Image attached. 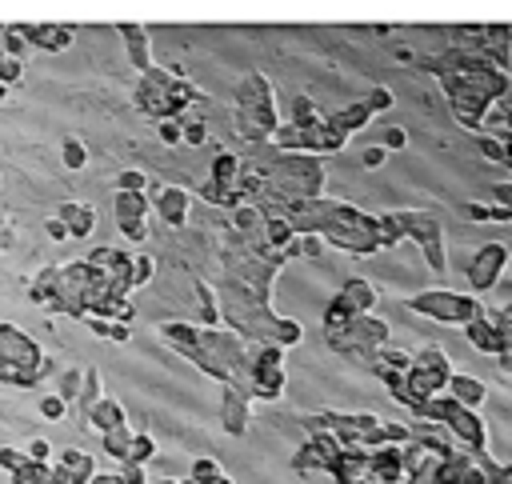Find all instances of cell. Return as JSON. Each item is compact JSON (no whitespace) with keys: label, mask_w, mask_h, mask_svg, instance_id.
<instances>
[{"label":"cell","mask_w":512,"mask_h":484,"mask_svg":"<svg viewBox=\"0 0 512 484\" xmlns=\"http://www.w3.org/2000/svg\"><path fill=\"white\" fill-rule=\"evenodd\" d=\"M404 144H408V132H404V128H389V132H384V148H389V153H396V148H404Z\"/></svg>","instance_id":"obj_45"},{"label":"cell","mask_w":512,"mask_h":484,"mask_svg":"<svg viewBox=\"0 0 512 484\" xmlns=\"http://www.w3.org/2000/svg\"><path fill=\"white\" fill-rule=\"evenodd\" d=\"M84 160H89L84 144H80V141H65V165L68 168H84Z\"/></svg>","instance_id":"obj_34"},{"label":"cell","mask_w":512,"mask_h":484,"mask_svg":"<svg viewBox=\"0 0 512 484\" xmlns=\"http://www.w3.org/2000/svg\"><path fill=\"white\" fill-rule=\"evenodd\" d=\"M340 452H345V444H340L336 432H312L308 444L292 456V468H296V473H333V464Z\"/></svg>","instance_id":"obj_7"},{"label":"cell","mask_w":512,"mask_h":484,"mask_svg":"<svg viewBox=\"0 0 512 484\" xmlns=\"http://www.w3.org/2000/svg\"><path fill=\"white\" fill-rule=\"evenodd\" d=\"M160 484H177V480H160Z\"/></svg>","instance_id":"obj_58"},{"label":"cell","mask_w":512,"mask_h":484,"mask_svg":"<svg viewBox=\"0 0 512 484\" xmlns=\"http://www.w3.org/2000/svg\"><path fill=\"white\" fill-rule=\"evenodd\" d=\"M128 449H133V432H128V424H124V429L104 432V452H108V456H116V461H128Z\"/></svg>","instance_id":"obj_25"},{"label":"cell","mask_w":512,"mask_h":484,"mask_svg":"<svg viewBox=\"0 0 512 484\" xmlns=\"http://www.w3.org/2000/svg\"><path fill=\"white\" fill-rule=\"evenodd\" d=\"M233 224H236V232H256L260 229V224H265V216H260V209H256V204H240V209L233 212Z\"/></svg>","instance_id":"obj_27"},{"label":"cell","mask_w":512,"mask_h":484,"mask_svg":"<svg viewBox=\"0 0 512 484\" xmlns=\"http://www.w3.org/2000/svg\"><path fill=\"white\" fill-rule=\"evenodd\" d=\"M60 473L68 476V484H89L92 476H96L92 473V456L89 452H77V449L60 456Z\"/></svg>","instance_id":"obj_17"},{"label":"cell","mask_w":512,"mask_h":484,"mask_svg":"<svg viewBox=\"0 0 512 484\" xmlns=\"http://www.w3.org/2000/svg\"><path fill=\"white\" fill-rule=\"evenodd\" d=\"M396 220H401L404 236H412V241H421L424 256H428V268L433 273H445V248H440V224H436L433 216H416V212H396Z\"/></svg>","instance_id":"obj_8"},{"label":"cell","mask_w":512,"mask_h":484,"mask_svg":"<svg viewBox=\"0 0 512 484\" xmlns=\"http://www.w3.org/2000/svg\"><path fill=\"white\" fill-rule=\"evenodd\" d=\"M480 153L496 160V165H508V148H504V136H489V132H480Z\"/></svg>","instance_id":"obj_28"},{"label":"cell","mask_w":512,"mask_h":484,"mask_svg":"<svg viewBox=\"0 0 512 484\" xmlns=\"http://www.w3.org/2000/svg\"><path fill=\"white\" fill-rule=\"evenodd\" d=\"M328 121H333V128L348 141L352 132H360L368 121H372V104H368V100H357V104H348V109H340V112H328Z\"/></svg>","instance_id":"obj_13"},{"label":"cell","mask_w":512,"mask_h":484,"mask_svg":"<svg viewBox=\"0 0 512 484\" xmlns=\"http://www.w3.org/2000/svg\"><path fill=\"white\" fill-rule=\"evenodd\" d=\"M324 116H328V112H321L308 97H296L292 100V121L289 124H296V128H312V124H321Z\"/></svg>","instance_id":"obj_24"},{"label":"cell","mask_w":512,"mask_h":484,"mask_svg":"<svg viewBox=\"0 0 512 484\" xmlns=\"http://www.w3.org/2000/svg\"><path fill=\"white\" fill-rule=\"evenodd\" d=\"M248 400L252 396L245 392V388L236 385H224V432H233V436H240V432L248 429Z\"/></svg>","instance_id":"obj_10"},{"label":"cell","mask_w":512,"mask_h":484,"mask_svg":"<svg viewBox=\"0 0 512 484\" xmlns=\"http://www.w3.org/2000/svg\"><path fill=\"white\" fill-rule=\"evenodd\" d=\"M60 220L68 224V236H89L96 224V212H92V204H65Z\"/></svg>","instance_id":"obj_18"},{"label":"cell","mask_w":512,"mask_h":484,"mask_svg":"<svg viewBox=\"0 0 512 484\" xmlns=\"http://www.w3.org/2000/svg\"><path fill=\"white\" fill-rule=\"evenodd\" d=\"M292 236H296V229H292L289 216H268L265 220V241H268V248H272L277 256H284V248L292 244Z\"/></svg>","instance_id":"obj_16"},{"label":"cell","mask_w":512,"mask_h":484,"mask_svg":"<svg viewBox=\"0 0 512 484\" xmlns=\"http://www.w3.org/2000/svg\"><path fill=\"white\" fill-rule=\"evenodd\" d=\"M221 464H216V461H208V456H201V461H196V464H192V480H196V484H212V480H221Z\"/></svg>","instance_id":"obj_30"},{"label":"cell","mask_w":512,"mask_h":484,"mask_svg":"<svg viewBox=\"0 0 512 484\" xmlns=\"http://www.w3.org/2000/svg\"><path fill=\"white\" fill-rule=\"evenodd\" d=\"M152 276V256H133V288Z\"/></svg>","instance_id":"obj_36"},{"label":"cell","mask_w":512,"mask_h":484,"mask_svg":"<svg viewBox=\"0 0 512 484\" xmlns=\"http://www.w3.org/2000/svg\"><path fill=\"white\" fill-rule=\"evenodd\" d=\"M189 484H196V480H189ZM212 484H233V480H228V476H221V480H212Z\"/></svg>","instance_id":"obj_56"},{"label":"cell","mask_w":512,"mask_h":484,"mask_svg":"<svg viewBox=\"0 0 512 484\" xmlns=\"http://www.w3.org/2000/svg\"><path fill=\"white\" fill-rule=\"evenodd\" d=\"M448 396H452L457 405H464V408H480L484 405V396H489V388L480 385L477 376L452 373V380H448Z\"/></svg>","instance_id":"obj_14"},{"label":"cell","mask_w":512,"mask_h":484,"mask_svg":"<svg viewBox=\"0 0 512 484\" xmlns=\"http://www.w3.org/2000/svg\"><path fill=\"white\" fill-rule=\"evenodd\" d=\"M280 128L277 104H272V84L265 77H245L240 84V104H236V132L245 141H272V132Z\"/></svg>","instance_id":"obj_1"},{"label":"cell","mask_w":512,"mask_h":484,"mask_svg":"<svg viewBox=\"0 0 512 484\" xmlns=\"http://www.w3.org/2000/svg\"><path fill=\"white\" fill-rule=\"evenodd\" d=\"M372 304H377V288L368 285V280H360V276H352V280H348V285L333 297L328 312H324V332L333 336V332L348 329L357 317H368Z\"/></svg>","instance_id":"obj_5"},{"label":"cell","mask_w":512,"mask_h":484,"mask_svg":"<svg viewBox=\"0 0 512 484\" xmlns=\"http://www.w3.org/2000/svg\"><path fill=\"white\" fill-rule=\"evenodd\" d=\"M448 380H452V364H448L445 348H436L428 344L424 352L412 356V368H408V392H404L401 405L416 408L424 400H433V396L448 392Z\"/></svg>","instance_id":"obj_2"},{"label":"cell","mask_w":512,"mask_h":484,"mask_svg":"<svg viewBox=\"0 0 512 484\" xmlns=\"http://www.w3.org/2000/svg\"><path fill=\"white\" fill-rule=\"evenodd\" d=\"M368 104H372V112H380V109H392V92L389 88H372V92H368Z\"/></svg>","instance_id":"obj_40"},{"label":"cell","mask_w":512,"mask_h":484,"mask_svg":"<svg viewBox=\"0 0 512 484\" xmlns=\"http://www.w3.org/2000/svg\"><path fill=\"white\" fill-rule=\"evenodd\" d=\"M328 344L340 348V352H357V356H380L384 344H389V324L377 320V317H357L348 329L333 332Z\"/></svg>","instance_id":"obj_6"},{"label":"cell","mask_w":512,"mask_h":484,"mask_svg":"<svg viewBox=\"0 0 512 484\" xmlns=\"http://www.w3.org/2000/svg\"><path fill=\"white\" fill-rule=\"evenodd\" d=\"M492 192H496V200H501V204H512V185H496Z\"/></svg>","instance_id":"obj_52"},{"label":"cell","mask_w":512,"mask_h":484,"mask_svg":"<svg viewBox=\"0 0 512 484\" xmlns=\"http://www.w3.org/2000/svg\"><path fill=\"white\" fill-rule=\"evenodd\" d=\"M145 212H148L145 192H116V220H121V224L145 220Z\"/></svg>","instance_id":"obj_23"},{"label":"cell","mask_w":512,"mask_h":484,"mask_svg":"<svg viewBox=\"0 0 512 484\" xmlns=\"http://www.w3.org/2000/svg\"><path fill=\"white\" fill-rule=\"evenodd\" d=\"M40 368H45L40 348H36L24 332L0 324V376H4V380H16V385H28V380L40 376Z\"/></svg>","instance_id":"obj_3"},{"label":"cell","mask_w":512,"mask_h":484,"mask_svg":"<svg viewBox=\"0 0 512 484\" xmlns=\"http://www.w3.org/2000/svg\"><path fill=\"white\" fill-rule=\"evenodd\" d=\"M160 141H165V144H180V141H184V124L160 121Z\"/></svg>","instance_id":"obj_38"},{"label":"cell","mask_w":512,"mask_h":484,"mask_svg":"<svg viewBox=\"0 0 512 484\" xmlns=\"http://www.w3.org/2000/svg\"><path fill=\"white\" fill-rule=\"evenodd\" d=\"M301 253L304 256H321V236H316V232H308V236L301 241Z\"/></svg>","instance_id":"obj_48"},{"label":"cell","mask_w":512,"mask_h":484,"mask_svg":"<svg viewBox=\"0 0 512 484\" xmlns=\"http://www.w3.org/2000/svg\"><path fill=\"white\" fill-rule=\"evenodd\" d=\"M48 464H40V461H28L21 468V473H16V484H48Z\"/></svg>","instance_id":"obj_29"},{"label":"cell","mask_w":512,"mask_h":484,"mask_svg":"<svg viewBox=\"0 0 512 484\" xmlns=\"http://www.w3.org/2000/svg\"><path fill=\"white\" fill-rule=\"evenodd\" d=\"M468 216L472 220H492V209L489 204H468Z\"/></svg>","instance_id":"obj_51"},{"label":"cell","mask_w":512,"mask_h":484,"mask_svg":"<svg viewBox=\"0 0 512 484\" xmlns=\"http://www.w3.org/2000/svg\"><path fill=\"white\" fill-rule=\"evenodd\" d=\"M89 484H124V476L121 473H96Z\"/></svg>","instance_id":"obj_50"},{"label":"cell","mask_w":512,"mask_h":484,"mask_svg":"<svg viewBox=\"0 0 512 484\" xmlns=\"http://www.w3.org/2000/svg\"><path fill=\"white\" fill-rule=\"evenodd\" d=\"M116 188H121V192H145V188H148V180H145V172H136V168H128V172H121V176H116Z\"/></svg>","instance_id":"obj_33"},{"label":"cell","mask_w":512,"mask_h":484,"mask_svg":"<svg viewBox=\"0 0 512 484\" xmlns=\"http://www.w3.org/2000/svg\"><path fill=\"white\" fill-rule=\"evenodd\" d=\"M48 236H52V241H65V236H68V224H65L60 216L48 220Z\"/></svg>","instance_id":"obj_49"},{"label":"cell","mask_w":512,"mask_h":484,"mask_svg":"<svg viewBox=\"0 0 512 484\" xmlns=\"http://www.w3.org/2000/svg\"><path fill=\"white\" fill-rule=\"evenodd\" d=\"M65 405H68L65 396H45V400H40V412H45L48 420H60L65 417Z\"/></svg>","instance_id":"obj_37"},{"label":"cell","mask_w":512,"mask_h":484,"mask_svg":"<svg viewBox=\"0 0 512 484\" xmlns=\"http://www.w3.org/2000/svg\"><path fill=\"white\" fill-rule=\"evenodd\" d=\"M24 464H28V461H24L21 452H12V449H0V468H9V473H21Z\"/></svg>","instance_id":"obj_39"},{"label":"cell","mask_w":512,"mask_h":484,"mask_svg":"<svg viewBox=\"0 0 512 484\" xmlns=\"http://www.w3.org/2000/svg\"><path fill=\"white\" fill-rule=\"evenodd\" d=\"M501 368H504V373H512V344L501 352Z\"/></svg>","instance_id":"obj_53"},{"label":"cell","mask_w":512,"mask_h":484,"mask_svg":"<svg viewBox=\"0 0 512 484\" xmlns=\"http://www.w3.org/2000/svg\"><path fill=\"white\" fill-rule=\"evenodd\" d=\"M240 172H245V165H240V156H233V153H216V160H212V180H216V185L236 188Z\"/></svg>","instance_id":"obj_21"},{"label":"cell","mask_w":512,"mask_h":484,"mask_svg":"<svg viewBox=\"0 0 512 484\" xmlns=\"http://www.w3.org/2000/svg\"><path fill=\"white\" fill-rule=\"evenodd\" d=\"M204 141H208V128H204L201 121L184 124V144H204Z\"/></svg>","instance_id":"obj_43"},{"label":"cell","mask_w":512,"mask_h":484,"mask_svg":"<svg viewBox=\"0 0 512 484\" xmlns=\"http://www.w3.org/2000/svg\"><path fill=\"white\" fill-rule=\"evenodd\" d=\"M472 456H477V452H460V449H457L448 461L436 464L433 480H436V484H464V480H468V468H472Z\"/></svg>","instance_id":"obj_15"},{"label":"cell","mask_w":512,"mask_h":484,"mask_svg":"<svg viewBox=\"0 0 512 484\" xmlns=\"http://www.w3.org/2000/svg\"><path fill=\"white\" fill-rule=\"evenodd\" d=\"M0 100H4V84H0Z\"/></svg>","instance_id":"obj_57"},{"label":"cell","mask_w":512,"mask_h":484,"mask_svg":"<svg viewBox=\"0 0 512 484\" xmlns=\"http://www.w3.org/2000/svg\"><path fill=\"white\" fill-rule=\"evenodd\" d=\"M156 212L165 216V224L180 229V224L189 220V192H184V188H160V192H156Z\"/></svg>","instance_id":"obj_12"},{"label":"cell","mask_w":512,"mask_h":484,"mask_svg":"<svg viewBox=\"0 0 512 484\" xmlns=\"http://www.w3.org/2000/svg\"><path fill=\"white\" fill-rule=\"evenodd\" d=\"M489 484H512V464H489Z\"/></svg>","instance_id":"obj_42"},{"label":"cell","mask_w":512,"mask_h":484,"mask_svg":"<svg viewBox=\"0 0 512 484\" xmlns=\"http://www.w3.org/2000/svg\"><path fill=\"white\" fill-rule=\"evenodd\" d=\"M60 396H65V400L80 396V373H65V380H60Z\"/></svg>","instance_id":"obj_44"},{"label":"cell","mask_w":512,"mask_h":484,"mask_svg":"<svg viewBox=\"0 0 512 484\" xmlns=\"http://www.w3.org/2000/svg\"><path fill=\"white\" fill-rule=\"evenodd\" d=\"M40 48H68L72 44V28H60V24H36V28H24Z\"/></svg>","instance_id":"obj_22"},{"label":"cell","mask_w":512,"mask_h":484,"mask_svg":"<svg viewBox=\"0 0 512 484\" xmlns=\"http://www.w3.org/2000/svg\"><path fill=\"white\" fill-rule=\"evenodd\" d=\"M192 288H196V300H201V320L208 324V329H212V324H221V308H216V292H212V288L204 285V280H196Z\"/></svg>","instance_id":"obj_26"},{"label":"cell","mask_w":512,"mask_h":484,"mask_svg":"<svg viewBox=\"0 0 512 484\" xmlns=\"http://www.w3.org/2000/svg\"><path fill=\"white\" fill-rule=\"evenodd\" d=\"M360 160H364V168H380L384 160H389V148H384V144H377V148H364V156H360Z\"/></svg>","instance_id":"obj_41"},{"label":"cell","mask_w":512,"mask_h":484,"mask_svg":"<svg viewBox=\"0 0 512 484\" xmlns=\"http://www.w3.org/2000/svg\"><path fill=\"white\" fill-rule=\"evenodd\" d=\"M80 400H84V408H92L96 400H101V373H96V368H89V373H84V385H80Z\"/></svg>","instance_id":"obj_31"},{"label":"cell","mask_w":512,"mask_h":484,"mask_svg":"<svg viewBox=\"0 0 512 484\" xmlns=\"http://www.w3.org/2000/svg\"><path fill=\"white\" fill-rule=\"evenodd\" d=\"M464 336L472 341V348H480V352H492V356L504 352V332H501V324L489 317H477L472 324H464Z\"/></svg>","instance_id":"obj_11"},{"label":"cell","mask_w":512,"mask_h":484,"mask_svg":"<svg viewBox=\"0 0 512 484\" xmlns=\"http://www.w3.org/2000/svg\"><path fill=\"white\" fill-rule=\"evenodd\" d=\"M504 109L512 112V80H508V92H504Z\"/></svg>","instance_id":"obj_55"},{"label":"cell","mask_w":512,"mask_h":484,"mask_svg":"<svg viewBox=\"0 0 512 484\" xmlns=\"http://www.w3.org/2000/svg\"><path fill=\"white\" fill-rule=\"evenodd\" d=\"M21 80V60L16 56H0V84H12Z\"/></svg>","instance_id":"obj_35"},{"label":"cell","mask_w":512,"mask_h":484,"mask_svg":"<svg viewBox=\"0 0 512 484\" xmlns=\"http://www.w3.org/2000/svg\"><path fill=\"white\" fill-rule=\"evenodd\" d=\"M28 461H40V464L48 461V440H33L28 444Z\"/></svg>","instance_id":"obj_47"},{"label":"cell","mask_w":512,"mask_h":484,"mask_svg":"<svg viewBox=\"0 0 512 484\" xmlns=\"http://www.w3.org/2000/svg\"><path fill=\"white\" fill-rule=\"evenodd\" d=\"M504 264H508V248H504V244H484V248L472 256V268H468V280H472V288H477V292L492 288L496 280H501Z\"/></svg>","instance_id":"obj_9"},{"label":"cell","mask_w":512,"mask_h":484,"mask_svg":"<svg viewBox=\"0 0 512 484\" xmlns=\"http://www.w3.org/2000/svg\"><path fill=\"white\" fill-rule=\"evenodd\" d=\"M152 452H156L152 436H133V449H128V461H133V464H145V461H152Z\"/></svg>","instance_id":"obj_32"},{"label":"cell","mask_w":512,"mask_h":484,"mask_svg":"<svg viewBox=\"0 0 512 484\" xmlns=\"http://www.w3.org/2000/svg\"><path fill=\"white\" fill-rule=\"evenodd\" d=\"M121 33H124V40H128L133 65L140 68V72H152V56H148V36H145V28H136V24H124Z\"/></svg>","instance_id":"obj_20"},{"label":"cell","mask_w":512,"mask_h":484,"mask_svg":"<svg viewBox=\"0 0 512 484\" xmlns=\"http://www.w3.org/2000/svg\"><path fill=\"white\" fill-rule=\"evenodd\" d=\"M48 484H68V476H65V473H60V468H56V473H52V476H48Z\"/></svg>","instance_id":"obj_54"},{"label":"cell","mask_w":512,"mask_h":484,"mask_svg":"<svg viewBox=\"0 0 512 484\" xmlns=\"http://www.w3.org/2000/svg\"><path fill=\"white\" fill-rule=\"evenodd\" d=\"M124 484H145V464H133V461H124Z\"/></svg>","instance_id":"obj_46"},{"label":"cell","mask_w":512,"mask_h":484,"mask_svg":"<svg viewBox=\"0 0 512 484\" xmlns=\"http://www.w3.org/2000/svg\"><path fill=\"white\" fill-rule=\"evenodd\" d=\"M412 312L421 317H433L440 324H472L477 317H484L477 297H457V292H445V288H433V292H421V297L408 300Z\"/></svg>","instance_id":"obj_4"},{"label":"cell","mask_w":512,"mask_h":484,"mask_svg":"<svg viewBox=\"0 0 512 484\" xmlns=\"http://www.w3.org/2000/svg\"><path fill=\"white\" fill-rule=\"evenodd\" d=\"M89 420H92V429H101V432L124 429V408L116 405V400H96V405L89 408Z\"/></svg>","instance_id":"obj_19"}]
</instances>
